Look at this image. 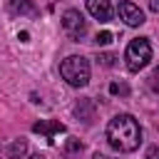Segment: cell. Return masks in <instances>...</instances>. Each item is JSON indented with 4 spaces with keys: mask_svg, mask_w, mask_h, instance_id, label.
Here are the masks:
<instances>
[{
    "mask_svg": "<svg viewBox=\"0 0 159 159\" xmlns=\"http://www.w3.org/2000/svg\"><path fill=\"white\" fill-rule=\"evenodd\" d=\"M107 142L117 152H134L142 144V127L132 114H117L107 124Z\"/></svg>",
    "mask_w": 159,
    "mask_h": 159,
    "instance_id": "cell-1",
    "label": "cell"
},
{
    "mask_svg": "<svg viewBox=\"0 0 159 159\" xmlns=\"http://www.w3.org/2000/svg\"><path fill=\"white\" fill-rule=\"evenodd\" d=\"M60 75L72 87H84L89 82V62L82 55H70L60 62Z\"/></svg>",
    "mask_w": 159,
    "mask_h": 159,
    "instance_id": "cell-2",
    "label": "cell"
},
{
    "mask_svg": "<svg viewBox=\"0 0 159 159\" xmlns=\"http://www.w3.org/2000/svg\"><path fill=\"white\" fill-rule=\"evenodd\" d=\"M124 60H127V70L129 72H139L142 67H147L149 60H152V45H149V40L147 37H134L127 45V50H124Z\"/></svg>",
    "mask_w": 159,
    "mask_h": 159,
    "instance_id": "cell-3",
    "label": "cell"
},
{
    "mask_svg": "<svg viewBox=\"0 0 159 159\" xmlns=\"http://www.w3.org/2000/svg\"><path fill=\"white\" fill-rule=\"evenodd\" d=\"M62 27H65V32H67L75 42H80V40L84 37V32H87V20L82 17L80 10H67V12L62 15Z\"/></svg>",
    "mask_w": 159,
    "mask_h": 159,
    "instance_id": "cell-4",
    "label": "cell"
},
{
    "mask_svg": "<svg viewBox=\"0 0 159 159\" xmlns=\"http://www.w3.org/2000/svg\"><path fill=\"white\" fill-rule=\"evenodd\" d=\"M119 17H122L129 27H139V25L144 22V12H142L134 2H129V0L119 2Z\"/></svg>",
    "mask_w": 159,
    "mask_h": 159,
    "instance_id": "cell-5",
    "label": "cell"
},
{
    "mask_svg": "<svg viewBox=\"0 0 159 159\" xmlns=\"http://www.w3.org/2000/svg\"><path fill=\"white\" fill-rule=\"evenodd\" d=\"M87 10L99 22H109L112 20V5H109V0H87Z\"/></svg>",
    "mask_w": 159,
    "mask_h": 159,
    "instance_id": "cell-6",
    "label": "cell"
},
{
    "mask_svg": "<svg viewBox=\"0 0 159 159\" xmlns=\"http://www.w3.org/2000/svg\"><path fill=\"white\" fill-rule=\"evenodd\" d=\"M32 132L45 134V137L52 142V137H55V134H62V132H65V124H62V122H57V119H45V122L40 119V122H35V124H32Z\"/></svg>",
    "mask_w": 159,
    "mask_h": 159,
    "instance_id": "cell-7",
    "label": "cell"
},
{
    "mask_svg": "<svg viewBox=\"0 0 159 159\" xmlns=\"http://www.w3.org/2000/svg\"><path fill=\"white\" fill-rule=\"evenodd\" d=\"M25 152H27V142H25V139H15V142H10V144L0 152V159H22Z\"/></svg>",
    "mask_w": 159,
    "mask_h": 159,
    "instance_id": "cell-8",
    "label": "cell"
},
{
    "mask_svg": "<svg viewBox=\"0 0 159 159\" xmlns=\"http://www.w3.org/2000/svg\"><path fill=\"white\" fill-rule=\"evenodd\" d=\"M75 114H77L84 124H89V122L94 119V102H92V99H80V102L75 104Z\"/></svg>",
    "mask_w": 159,
    "mask_h": 159,
    "instance_id": "cell-9",
    "label": "cell"
},
{
    "mask_svg": "<svg viewBox=\"0 0 159 159\" xmlns=\"http://www.w3.org/2000/svg\"><path fill=\"white\" fill-rule=\"evenodd\" d=\"M7 10H10L12 15H35V12H37L30 0H10Z\"/></svg>",
    "mask_w": 159,
    "mask_h": 159,
    "instance_id": "cell-10",
    "label": "cell"
},
{
    "mask_svg": "<svg viewBox=\"0 0 159 159\" xmlns=\"http://www.w3.org/2000/svg\"><path fill=\"white\" fill-rule=\"evenodd\" d=\"M109 92H112V94H122V97H127V94H129V87H127L124 82H112V84H109Z\"/></svg>",
    "mask_w": 159,
    "mask_h": 159,
    "instance_id": "cell-11",
    "label": "cell"
},
{
    "mask_svg": "<svg viewBox=\"0 0 159 159\" xmlns=\"http://www.w3.org/2000/svg\"><path fill=\"white\" fill-rule=\"evenodd\" d=\"M94 42H97V45H109V42H112V32H109V30H102V32H97Z\"/></svg>",
    "mask_w": 159,
    "mask_h": 159,
    "instance_id": "cell-12",
    "label": "cell"
},
{
    "mask_svg": "<svg viewBox=\"0 0 159 159\" xmlns=\"http://www.w3.org/2000/svg\"><path fill=\"white\" fill-rule=\"evenodd\" d=\"M97 60H99V62H102V65H104V67H112V65H114V60H117V57H114V55H109V52H102V55H99V57H97Z\"/></svg>",
    "mask_w": 159,
    "mask_h": 159,
    "instance_id": "cell-13",
    "label": "cell"
},
{
    "mask_svg": "<svg viewBox=\"0 0 159 159\" xmlns=\"http://www.w3.org/2000/svg\"><path fill=\"white\" fill-rule=\"evenodd\" d=\"M80 149H82L80 139H70V142H67V149H65V152H67V154L72 157V154H75V152H80Z\"/></svg>",
    "mask_w": 159,
    "mask_h": 159,
    "instance_id": "cell-14",
    "label": "cell"
},
{
    "mask_svg": "<svg viewBox=\"0 0 159 159\" xmlns=\"http://www.w3.org/2000/svg\"><path fill=\"white\" fill-rule=\"evenodd\" d=\"M149 87H152L154 92H159V67H154V72H152V77H149Z\"/></svg>",
    "mask_w": 159,
    "mask_h": 159,
    "instance_id": "cell-15",
    "label": "cell"
},
{
    "mask_svg": "<svg viewBox=\"0 0 159 159\" xmlns=\"http://www.w3.org/2000/svg\"><path fill=\"white\" fill-rule=\"evenodd\" d=\"M149 7H152V12H159V0H149Z\"/></svg>",
    "mask_w": 159,
    "mask_h": 159,
    "instance_id": "cell-16",
    "label": "cell"
},
{
    "mask_svg": "<svg viewBox=\"0 0 159 159\" xmlns=\"http://www.w3.org/2000/svg\"><path fill=\"white\" fill-rule=\"evenodd\" d=\"M17 37H20V40H22V42H27V40H30V32H20V35H17Z\"/></svg>",
    "mask_w": 159,
    "mask_h": 159,
    "instance_id": "cell-17",
    "label": "cell"
},
{
    "mask_svg": "<svg viewBox=\"0 0 159 159\" xmlns=\"http://www.w3.org/2000/svg\"><path fill=\"white\" fill-rule=\"evenodd\" d=\"M92 159H112V157H104V154H94Z\"/></svg>",
    "mask_w": 159,
    "mask_h": 159,
    "instance_id": "cell-18",
    "label": "cell"
},
{
    "mask_svg": "<svg viewBox=\"0 0 159 159\" xmlns=\"http://www.w3.org/2000/svg\"><path fill=\"white\" fill-rule=\"evenodd\" d=\"M27 159H45L42 154H32V157H27Z\"/></svg>",
    "mask_w": 159,
    "mask_h": 159,
    "instance_id": "cell-19",
    "label": "cell"
},
{
    "mask_svg": "<svg viewBox=\"0 0 159 159\" xmlns=\"http://www.w3.org/2000/svg\"><path fill=\"white\" fill-rule=\"evenodd\" d=\"M149 159H154V149H152V152H149Z\"/></svg>",
    "mask_w": 159,
    "mask_h": 159,
    "instance_id": "cell-20",
    "label": "cell"
}]
</instances>
